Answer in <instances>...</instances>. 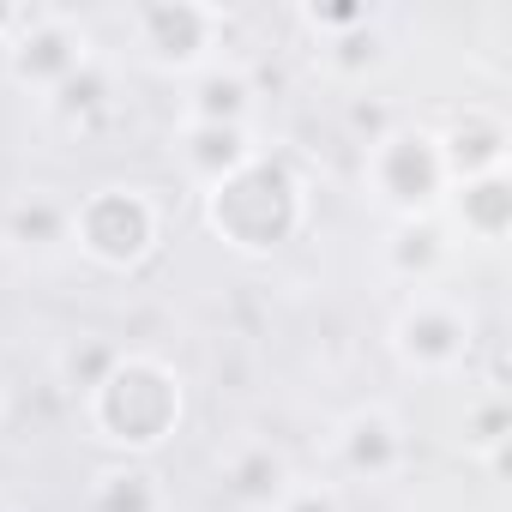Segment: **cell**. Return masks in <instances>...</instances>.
<instances>
[{
	"instance_id": "20",
	"label": "cell",
	"mask_w": 512,
	"mask_h": 512,
	"mask_svg": "<svg viewBox=\"0 0 512 512\" xmlns=\"http://www.w3.org/2000/svg\"><path fill=\"white\" fill-rule=\"evenodd\" d=\"M320 55H326V67H332L338 79H362V73H374V67H380V55H386V49H380V25L350 31V37H332Z\"/></svg>"
},
{
	"instance_id": "11",
	"label": "cell",
	"mask_w": 512,
	"mask_h": 512,
	"mask_svg": "<svg viewBox=\"0 0 512 512\" xmlns=\"http://www.w3.org/2000/svg\"><path fill=\"white\" fill-rule=\"evenodd\" d=\"M260 157V145H253V133L247 127H211V121H187L181 127V163H187V175L199 181V187H217V181H229L241 163H253Z\"/></svg>"
},
{
	"instance_id": "7",
	"label": "cell",
	"mask_w": 512,
	"mask_h": 512,
	"mask_svg": "<svg viewBox=\"0 0 512 512\" xmlns=\"http://www.w3.org/2000/svg\"><path fill=\"white\" fill-rule=\"evenodd\" d=\"M392 350L404 368L416 374H452L464 368L470 356V314L452 302V296H434V290H416L398 320H392Z\"/></svg>"
},
{
	"instance_id": "23",
	"label": "cell",
	"mask_w": 512,
	"mask_h": 512,
	"mask_svg": "<svg viewBox=\"0 0 512 512\" xmlns=\"http://www.w3.org/2000/svg\"><path fill=\"white\" fill-rule=\"evenodd\" d=\"M13 25H19V7H0V49H7V37H13Z\"/></svg>"
},
{
	"instance_id": "19",
	"label": "cell",
	"mask_w": 512,
	"mask_h": 512,
	"mask_svg": "<svg viewBox=\"0 0 512 512\" xmlns=\"http://www.w3.org/2000/svg\"><path fill=\"white\" fill-rule=\"evenodd\" d=\"M67 121H91V115H103L109 109V67L103 61H91V67H79L55 97H49Z\"/></svg>"
},
{
	"instance_id": "15",
	"label": "cell",
	"mask_w": 512,
	"mask_h": 512,
	"mask_svg": "<svg viewBox=\"0 0 512 512\" xmlns=\"http://www.w3.org/2000/svg\"><path fill=\"white\" fill-rule=\"evenodd\" d=\"M386 266L404 284H416V290L446 266V223H440V211L434 217H398V229L386 241Z\"/></svg>"
},
{
	"instance_id": "25",
	"label": "cell",
	"mask_w": 512,
	"mask_h": 512,
	"mask_svg": "<svg viewBox=\"0 0 512 512\" xmlns=\"http://www.w3.org/2000/svg\"><path fill=\"white\" fill-rule=\"evenodd\" d=\"M0 416H7V386H0Z\"/></svg>"
},
{
	"instance_id": "9",
	"label": "cell",
	"mask_w": 512,
	"mask_h": 512,
	"mask_svg": "<svg viewBox=\"0 0 512 512\" xmlns=\"http://www.w3.org/2000/svg\"><path fill=\"white\" fill-rule=\"evenodd\" d=\"M217 482H223V494H229L241 512H272V506L290 494L296 470H290V458H284L272 440H235V446L217 458Z\"/></svg>"
},
{
	"instance_id": "3",
	"label": "cell",
	"mask_w": 512,
	"mask_h": 512,
	"mask_svg": "<svg viewBox=\"0 0 512 512\" xmlns=\"http://www.w3.org/2000/svg\"><path fill=\"white\" fill-rule=\"evenodd\" d=\"M67 241L103 272H139L163 241V205L133 181L91 187L85 199H73Z\"/></svg>"
},
{
	"instance_id": "8",
	"label": "cell",
	"mask_w": 512,
	"mask_h": 512,
	"mask_svg": "<svg viewBox=\"0 0 512 512\" xmlns=\"http://www.w3.org/2000/svg\"><path fill=\"white\" fill-rule=\"evenodd\" d=\"M332 452H338L344 476H356V482H392L410 464V434H404V422L386 404H362V410H350L338 422Z\"/></svg>"
},
{
	"instance_id": "10",
	"label": "cell",
	"mask_w": 512,
	"mask_h": 512,
	"mask_svg": "<svg viewBox=\"0 0 512 512\" xmlns=\"http://www.w3.org/2000/svg\"><path fill=\"white\" fill-rule=\"evenodd\" d=\"M506 145H512V133H506V121L488 103H464L452 115V127H440V157H446V175L452 181L506 169Z\"/></svg>"
},
{
	"instance_id": "21",
	"label": "cell",
	"mask_w": 512,
	"mask_h": 512,
	"mask_svg": "<svg viewBox=\"0 0 512 512\" xmlns=\"http://www.w3.org/2000/svg\"><path fill=\"white\" fill-rule=\"evenodd\" d=\"M302 25H308V31H320V43H332V37H350V31L380 25V7H368V0H338V7H302Z\"/></svg>"
},
{
	"instance_id": "18",
	"label": "cell",
	"mask_w": 512,
	"mask_h": 512,
	"mask_svg": "<svg viewBox=\"0 0 512 512\" xmlns=\"http://www.w3.org/2000/svg\"><path fill=\"white\" fill-rule=\"evenodd\" d=\"M121 362V344H109V338H79V344H67L61 350V380H67V392L73 398H85L109 368Z\"/></svg>"
},
{
	"instance_id": "22",
	"label": "cell",
	"mask_w": 512,
	"mask_h": 512,
	"mask_svg": "<svg viewBox=\"0 0 512 512\" xmlns=\"http://www.w3.org/2000/svg\"><path fill=\"white\" fill-rule=\"evenodd\" d=\"M272 512H344V494L332 488V482H290V494L272 506Z\"/></svg>"
},
{
	"instance_id": "24",
	"label": "cell",
	"mask_w": 512,
	"mask_h": 512,
	"mask_svg": "<svg viewBox=\"0 0 512 512\" xmlns=\"http://www.w3.org/2000/svg\"><path fill=\"white\" fill-rule=\"evenodd\" d=\"M0 512H19V506H13V500H7V494H0Z\"/></svg>"
},
{
	"instance_id": "12",
	"label": "cell",
	"mask_w": 512,
	"mask_h": 512,
	"mask_svg": "<svg viewBox=\"0 0 512 512\" xmlns=\"http://www.w3.org/2000/svg\"><path fill=\"white\" fill-rule=\"evenodd\" d=\"M446 199H452V217L464 223L470 241H482V247L506 241V229H512V181H506V169H494V175H470V181H452Z\"/></svg>"
},
{
	"instance_id": "14",
	"label": "cell",
	"mask_w": 512,
	"mask_h": 512,
	"mask_svg": "<svg viewBox=\"0 0 512 512\" xmlns=\"http://www.w3.org/2000/svg\"><path fill=\"white\" fill-rule=\"evenodd\" d=\"M85 512H169V488L151 464H109L91 476Z\"/></svg>"
},
{
	"instance_id": "4",
	"label": "cell",
	"mask_w": 512,
	"mask_h": 512,
	"mask_svg": "<svg viewBox=\"0 0 512 512\" xmlns=\"http://www.w3.org/2000/svg\"><path fill=\"white\" fill-rule=\"evenodd\" d=\"M362 181L368 193L398 211V217H434L440 199L452 193V175H446V157H440V133L434 127H416V121H392L368 139L362 151Z\"/></svg>"
},
{
	"instance_id": "2",
	"label": "cell",
	"mask_w": 512,
	"mask_h": 512,
	"mask_svg": "<svg viewBox=\"0 0 512 512\" xmlns=\"http://www.w3.org/2000/svg\"><path fill=\"white\" fill-rule=\"evenodd\" d=\"M181 410H187L181 374L139 350H121V362L85 392V416H91L97 440H109L121 452H157L181 428Z\"/></svg>"
},
{
	"instance_id": "6",
	"label": "cell",
	"mask_w": 512,
	"mask_h": 512,
	"mask_svg": "<svg viewBox=\"0 0 512 512\" xmlns=\"http://www.w3.org/2000/svg\"><path fill=\"white\" fill-rule=\"evenodd\" d=\"M7 67H13V79L25 85V91H37V97H55L79 67H91L97 55H91V37H85V25L73 19V13H55V7H19V25H13V37H7Z\"/></svg>"
},
{
	"instance_id": "17",
	"label": "cell",
	"mask_w": 512,
	"mask_h": 512,
	"mask_svg": "<svg viewBox=\"0 0 512 512\" xmlns=\"http://www.w3.org/2000/svg\"><path fill=\"white\" fill-rule=\"evenodd\" d=\"M506 434H512V416H506V398L500 392H482L470 410H464V446L482 452L488 464L506 458Z\"/></svg>"
},
{
	"instance_id": "13",
	"label": "cell",
	"mask_w": 512,
	"mask_h": 512,
	"mask_svg": "<svg viewBox=\"0 0 512 512\" xmlns=\"http://www.w3.org/2000/svg\"><path fill=\"white\" fill-rule=\"evenodd\" d=\"M187 121L247 127V121H253V79H247L241 67L211 61L205 73H193V91H187Z\"/></svg>"
},
{
	"instance_id": "5",
	"label": "cell",
	"mask_w": 512,
	"mask_h": 512,
	"mask_svg": "<svg viewBox=\"0 0 512 512\" xmlns=\"http://www.w3.org/2000/svg\"><path fill=\"white\" fill-rule=\"evenodd\" d=\"M139 55L163 73H205L223 43V13L205 0H145L127 13Z\"/></svg>"
},
{
	"instance_id": "16",
	"label": "cell",
	"mask_w": 512,
	"mask_h": 512,
	"mask_svg": "<svg viewBox=\"0 0 512 512\" xmlns=\"http://www.w3.org/2000/svg\"><path fill=\"white\" fill-rule=\"evenodd\" d=\"M67 223H73V205L67 199H55V193H19L13 205H7V241H19V247H37V253H49V247H61L67 241Z\"/></svg>"
},
{
	"instance_id": "1",
	"label": "cell",
	"mask_w": 512,
	"mask_h": 512,
	"mask_svg": "<svg viewBox=\"0 0 512 512\" xmlns=\"http://www.w3.org/2000/svg\"><path fill=\"white\" fill-rule=\"evenodd\" d=\"M205 223L235 253H278L308 223V187H302V175L284 157L260 151L253 163H241L229 181L205 187Z\"/></svg>"
}]
</instances>
